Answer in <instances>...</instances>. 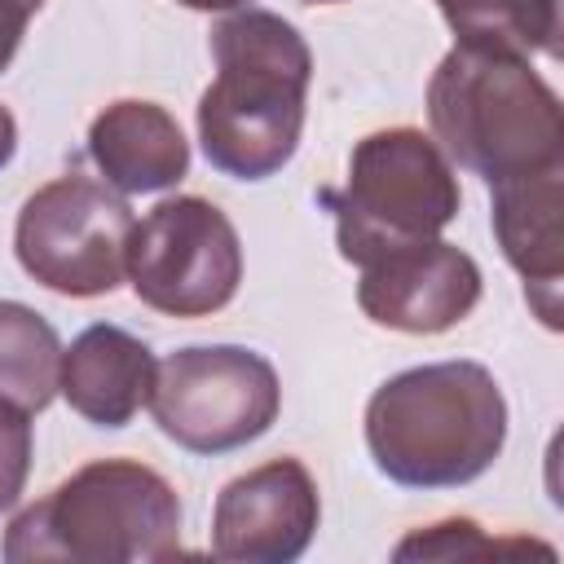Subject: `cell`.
<instances>
[{"label":"cell","mask_w":564,"mask_h":564,"mask_svg":"<svg viewBox=\"0 0 564 564\" xmlns=\"http://www.w3.org/2000/svg\"><path fill=\"white\" fill-rule=\"evenodd\" d=\"M304 4H339V0H304Z\"/></svg>","instance_id":"cell-21"},{"label":"cell","mask_w":564,"mask_h":564,"mask_svg":"<svg viewBox=\"0 0 564 564\" xmlns=\"http://www.w3.org/2000/svg\"><path fill=\"white\" fill-rule=\"evenodd\" d=\"M507 401L480 361H427L392 375L366 401V449L405 489H458L494 467Z\"/></svg>","instance_id":"cell-2"},{"label":"cell","mask_w":564,"mask_h":564,"mask_svg":"<svg viewBox=\"0 0 564 564\" xmlns=\"http://www.w3.org/2000/svg\"><path fill=\"white\" fill-rule=\"evenodd\" d=\"M31 449H35L31 414L9 405V401H0V511H9L26 489Z\"/></svg>","instance_id":"cell-17"},{"label":"cell","mask_w":564,"mask_h":564,"mask_svg":"<svg viewBox=\"0 0 564 564\" xmlns=\"http://www.w3.org/2000/svg\"><path fill=\"white\" fill-rule=\"evenodd\" d=\"M40 9H44V0H0V75L9 70V62Z\"/></svg>","instance_id":"cell-18"},{"label":"cell","mask_w":564,"mask_h":564,"mask_svg":"<svg viewBox=\"0 0 564 564\" xmlns=\"http://www.w3.org/2000/svg\"><path fill=\"white\" fill-rule=\"evenodd\" d=\"M397 560H498V555H555L546 542H533V538H489L476 520L467 516H449V520H436L419 533H410L405 542H397L392 551Z\"/></svg>","instance_id":"cell-16"},{"label":"cell","mask_w":564,"mask_h":564,"mask_svg":"<svg viewBox=\"0 0 564 564\" xmlns=\"http://www.w3.org/2000/svg\"><path fill=\"white\" fill-rule=\"evenodd\" d=\"M13 150H18V123H13V115L0 106V167L13 159Z\"/></svg>","instance_id":"cell-19"},{"label":"cell","mask_w":564,"mask_h":564,"mask_svg":"<svg viewBox=\"0 0 564 564\" xmlns=\"http://www.w3.org/2000/svg\"><path fill=\"white\" fill-rule=\"evenodd\" d=\"M62 339L44 313L22 300H0V401L40 414L57 397Z\"/></svg>","instance_id":"cell-14"},{"label":"cell","mask_w":564,"mask_h":564,"mask_svg":"<svg viewBox=\"0 0 564 564\" xmlns=\"http://www.w3.org/2000/svg\"><path fill=\"white\" fill-rule=\"evenodd\" d=\"M9 564H137L181 555V498L137 458H97L22 507L0 542Z\"/></svg>","instance_id":"cell-4"},{"label":"cell","mask_w":564,"mask_h":564,"mask_svg":"<svg viewBox=\"0 0 564 564\" xmlns=\"http://www.w3.org/2000/svg\"><path fill=\"white\" fill-rule=\"evenodd\" d=\"M176 4H185V9H203V13H229V9H238L242 0H176Z\"/></svg>","instance_id":"cell-20"},{"label":"cell","mask_w":564,"mask_h":564,"mask_svg":"<svg viewBox=\"0 0 564 564\" xmlns=\"http://www.w3.org/2000/svg\"><path fill=\"white\" fill-rule=\"evenodd\" d=\"M132 295L167 317H212L242 282V242L234 220L198 198L176 194L154 203L128 238Z\"/></svg>","instance_id":"cell-8"},{"label":"cell","mask_w":564,"mask_h":564,"mask_svg":"<svg viewBox=\"0 0 564 564\" xmlns=\"http://www.w3.org/2000/svg\"><path fill=\"white\" fill-rule=\"evenodd\" d=\"M427 123L441 154L489 185L564 163L560 97L516 53L454 44L427 79Z\"/></svg>","instance_id":"cell-3"},{"label":"cell","mask_w":564,"mask_h":564,"mask_svg":"<svg viewBox=\"0 0 564 564\" xmlns=\"http://www.w3.org/2000/svg\"><path fill=\"white\" fill-rule=\"evenodd\" d=\"M322 520L317 480L300 458H269L234 476L212 507V555L229 564H291Z\"/></svg>","instance_id":"cell-10"},{"label":"cell","mask_w":564,"mask_h":564,"mask_svg":"<svg viewBox=\"0 0 564 564\" xmlns=\"http://www.w3.org/2000/svg\"><path fill=\"white\" fill-rule=\"evenodd\" d=\"M150 414L167 441L189 454H229L260 441L278 410L282 383L264 352L242 344H189L154 366Z\"/></svg>","instance_id":"cell-6"},{"label":"cell","mask_w":564,"mask_h":564,"mask_svg":"<svg viewBox=\"0 0 564 564\" xmlns=\"http://www.w3.org/2000/svg\"><path fill=\"white\" fill-rule=\"evenodd\" d=\"M88 159L119 194H159L189 172V141L181 123L141 97L110 101L88 128Z\"/></svg>","instance_id":"cell-13"},{"label":"cell","mask_w":564,"mask_h":564,"mask_svg":"<svg viewBox=\"0 0 564 564\" xmlns=\"http://www.w3.org/2000/svg\"><path fill=\"white\" fill-rule=\"evenodd\" d=\"M357 304L375 326L401 335H445L480 304V264L445 242L423 238L357 264Z\"/></svg>","instance_id":"cell-9"},{"label":"cell","mask_w":564,"mask_h":564,"mask_svg":"<svg viewBox=\"0 0 564 564\" xmlns=\"http://www.w3.org/2000/svg\"><path fill=\"white\" fill-rule=\"evenodd\" d=\"M494 238L507 264L524 278V300L546 330H560V282H564V163L494 181Z\"/></svg>","instance_id":"cell-11"},{"label":"cell","mask_w":564,"mask_h":564,"mask_svg":"<svg viewBox=\"0 0 564 564\" xmlns=\"http://www.w3.org/2000/svg\"><path fill=\"white\" fill-rule=\"evenodd\" d=\"M154 352L123 326L97 322L62 348L57 392L66 405L93 427H128L132 414L150 401L154 383Z\"/></svg>","instance_id":"cell-12"},{"label":"cell","mask_w":564,"mask_h":564,"mask_svg":"<svg viewBox=\"0 0 564 564\" xmlns=\"http://www.w3.org/2000/svg\"><path fill=\"white\" fill-rule=\"evenodd\" d=\"M216 79L198 97V141L216 172L269 181L304 132L313 53L273 9L238 4L212 26Z\"/></svg>","instance_id":"cell-1"},{"label":"cell","mask_w":564,"mask_h":564,"mask_svg":"<svg viewBox=\"0 0 564 564\" xmlns=\"http://www.w3.org/2000/svg\"><path fill=\"white\" fill-rule=\"evenodd\" d=\"M132 225L128 194L84 172H66L22 203L13 251L26 278L40 286L70 300H93L123 282Z\"/></svg>","instance_id":"cell-7"},{"label":"cell","mask_w":564,"mask_h":564,"mask_svg":"<svg viewBox=\"0 0 564 564\" xmlns=\"http://www.w3.org/2000/svg\"><path fill=\"white\" fill-rule=\"evenodd\" d=\"M335 216V242L348 264H366L379 251L441 238L458 216L463 189L454 163L419 128H379L348 154L339 189H322Z\"/></svg>","instance_id":"cell-5"},{"label":"cell","mask_w":564,"mask_h":564,"mask_svg":"<svg viewBox=\"0 0 564 564\" xmlns=\"http://www.w3.org/2000/svg\"><path fill=\"white\" fill-rule=\"evenodd\" d=\"M454 44L498 48L516 57L555 53L560 0H436Z\"/></svg>","instance_id":"cell-15"}]
</instances>
